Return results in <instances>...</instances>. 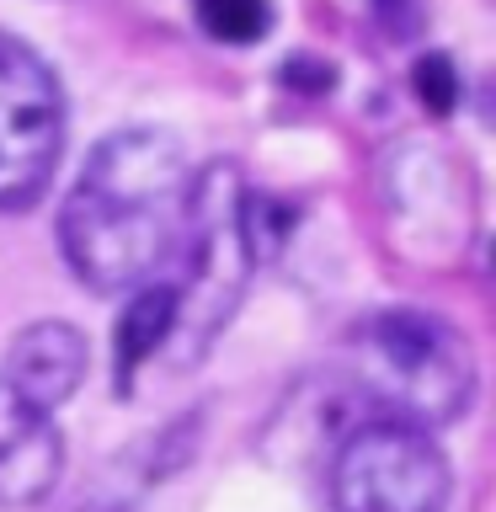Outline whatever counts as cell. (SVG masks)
Instances as JSON below:
<instances>
[{"instance_id":"5","label":"cell","mask_w":496,"mask_h":512,"mask_svg":"<svg viewBox=\"0 0 496 512\" xmlns=\"http://www.w3.org/2000/svg\"><path fill=\"white\" fill-rule=\"evenodd\" d=\"M64 86L32 43L0 32V214H27L64 160Z\"/></svg>"},{"instance_id":"9","label":"cell","mask_w":496,"mask_h":512,"mask_svg":"<svg viewBox=\"0 0 496 512\" xmlns=\"http://www.w3.org/2000/svg\"><path fill=\"white\" fill-rule=\"evenodd\" d=\"M192 16H198V27L224 48H256L262 38H272V27H278L272 0H192Z\"/></svg>"},{"instance_id":"7","label":"cell","mask_w":496,"mask_h":512,"mask_svg":"<svg viewBox=\"0 0 496 512\" xmlns=\"http://www.w3.org/2000/svg\"><path fill=\"white\" fill-rule=\"evenodd\" d=\"M86 374H91V342L70 320H32L11 336L6 358H0V384H11L22 400L54 416L80 395Z\"/></svg>"},{"instance_id":"8","label":"cell","mask_w":496,"mask_h":512,"mask_svg":"<svg viewBox=\"0 0 496 512\" xmlns=\"http://www.w3.org/2000/svg\"><path fill=\"white\" fill-rule=\"evenodd\" d=\"M171 331H176V288H171V278H150V283L128 288V299L118 310V326H112V395L118 400L134 395L144 368H150L155 358H166Z\"/></svg>"},{"instance_id":"3","label":"cell","mask_w":496,"mask_h":512,"mask_svg":"<svg viewBox=\"0 0 496 512\" xmlns=\"http://www.w3.org/2000/svg\"><path fill=\"white\" fill-rule=\"evenodd\" d=\"M352 384L368 416H400L427 432L454 427L475 406V347L448 315L384 304L352 331Z\"/></svg>"},{"instance_id":"10","label":"cell","mask_w":496,"mask_h":512,"mask_svg":"<svg viewBox=\"0 0 496 512\" xmlns=\"http://www.w3.org/2000/svg\"><path fill=\"white\" fill-rule=\"evenodd\" d=\"M411 91H416V102H422L432 118H454V107H459V96H464V80H459L454 54H443V48L416 54V64H411Z\"/></svg>"},{"instance_id":"6","label":"cell","mask_w":496,"mask_h":512,"mask_svg":"<svg viewBox=\"0 0 496 512\" xmlns=\"http://www.w3.org/2000/svg\"><path fill=\"white\" fill-rule=\"evenodd\" d=\"M64 475V432L54 411L0 384V512H27L54 496Z\"/></svg>"},{"instance_id":"12","label":"cell","mask_w":496,"mask_h":512,"mask_svg":"<svg viewBox=\"0 0 496 512\" xmlns=\"http://www.w3.org/2000/svg\"><path fill=\"white\" fill-rule=\"evenodd\" d=\"M368 11L395 43H411L422 32V0H368Z\"/></svg>"},{"instance_id":"4","label":"cell","mask_w":496,"mask_h":512,"mask_svg":"<svg viewBox=\"0 0 496 512\" xmlns=\"http://www.w3.org/2000/svg\"><path fill=\"white\" fill-rule=\"evenodd\" d=\"M454 470L438 432L363 416L336 438L326 459V507L331 512H448Z\"/></svg>"},{"instance_id":"11","label":"cell","mask_w":496,"mask_h":512,"mask_svg":"<svg viewBox=\"0 0 496 512\" xmlns=\"http://www.w3.org/2000/svg\"><path fill=\"white\" fill-rule=\"evenodd\" d=\"M278 86L299 96H331L336 91V64L326 54H288L278 64Z\"/></svg>"},{"instance_id":"1","label":"cell","mask_w":496,"mask_h":512,"mask_svg":"<svg viewBox=\"0 0 496 512\" xmlns=\"http://www.w3.org/2000/svg\"><path fill=\"white\" fill-rule=\"evenodd\" d=\"M187 198L192 166L176 134L150 123L107 134L59 208L64 267L107 299L160 278L182 240Z\"/></svg>"},{"instance_id":"2","label":"cell","mask_w":496,"mask_h":512,"mask_svg":"<svg viewBox=\"0 0 496 512\" xmlns=\"http://www.w3.org/2000/svg\"><path fill=\"white\" fill-rule=\"evenodd\" d=\"M262 198L246 187L235 160L192 171V198L182 219V240L160 278L176 288V331L166 358L171 368L203 363L235 310L246 304L251 272L262 262Z\"/></svg>"}]
</instances>
